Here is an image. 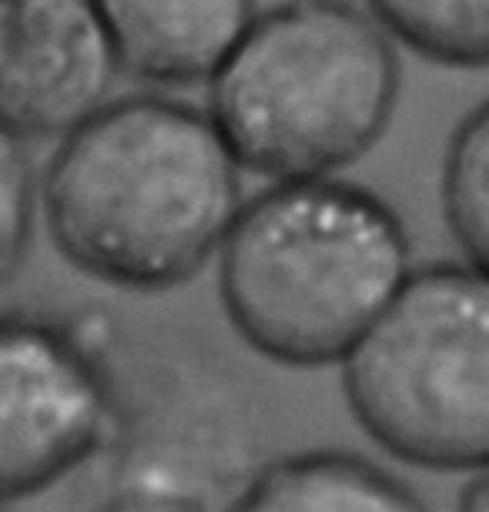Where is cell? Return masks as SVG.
I'll return each mask as SVG.
<instances>
[{
	"label": "cell",
	"instance_id": "cell-4",
	"mask_svg": "<svg viewBox=\"0 0 489 512\" xmlns=\"http://www.w3.org/2000/svg\"><path fill=\"white\" fill-rule=\"evenodd\" d=\"M339 372L352 419L392 459L479 469L489 462V272L412 268Z\"/></svg>",
	"mask_w": 489,
	"mask_h": 512
},
{
	"label": "cell",
	"instance_id": "cell-1",
	"mask_svg": "<svg viewBox=\"0 0 489 512\" xmlns=\"http://www.w3.org/2000/svg\"><path fill=\"white\" fill-rule=\"evenodd\" d=\"M242 201V164L208 111L165 94L101 104L57 138L37 181L64 262L124 292L195 278Z\"/></svg>",
	"mask_w": 489,
	"mask_h": 512
},
{
	"label": "cell",
	"instance_id": "cell-3",
	"mask_svg": "<svg viewBox=\"0 0 489 512\" xmlns=\"http://www.w3.org/2000/svg\"><path fill=\"white\" fill-rule=\"evenodd\" d=\"M205 88L208 118L242 171L325 178L389 131L402 67L366 4L282 0L252 17Z\"/></svg>",
	"mask_w": 489,
	"mask_h": 512
},
{
	"label": "cell",
	"instance_id": "cell-11",
	"mask_svg": "<svg viewBox=\"0 0 489 512\" xmlns=\"http://www.w3.org/2000/svg\"><path fill=\"white\" fill-rule=\"evenodd\" d=\"M439 208L466 262L489 272V98L466 111L449 134Z\"/></svg>",
	"mask_w": 489,
	"mask_h": 512
},
{
	"label": "cell",
	"instance_id": "cell-9",
	"mask_svg": "<svg viewBox=\"0 0 489 512\" xmlns=\"http://www.w3.org/2000/svg\"><path fill=\"white\" fill-rule=\"evenodd\" d=\"M242 509L255 512H416L419 492L396 472L342 449H309L262 462Z\"/></svg>",
	"mask_w": 489,
	"mask_h": 512
},
{
	"label": "cell",
	"instance_id": "cell-10",
	"mask_svg": "<svg viewBox=\"0 0 489 512\" xmlns=\"http://www.w3.org/2000/svg\"><path fill=\"white\" fill-rule=\"evenodd\" d=\"M366 7L423 61L456 71L489 67V0H366Z\"/></svg>",
	"mask_w": 489,
	"mask_h": 512
},
{
	"label": "cell",
	"instance_id": "cell-7",
	"mask_svg": "<svg viewBox=\"0 0 489 512\" xmlns=\"http://www.w3.org/2000/svg\"><path fill=\"white\" fill-rule=\"evenodd\" d=\"M124 74L94 0H0V124L61 138L111 101Z\"/></svg>",
	"mask_w": 489,
	"mask_h": 512
},
{
	"label": "cell",
	"instance_id": "cell-8",
	"mask_svg": "<svg viewBox=\"0 0 489 512\" xmlns=\"http://www.w3.org/2000/svg\"><path fill=\"white\" fill-rule=\"evenodd\" d=\"M124 74L155 88L205 84L225 61L255 0H94Z\"/></svg>",
	"mask_w": 489,
	"mask_h": 512
},
{
	"label": "cell",
	"instance_id": "cell-6",
	"mask_svg": "<svg viewBox=\"0 0 489 512\" xmlns=\"http://www.w3.org/2000/svg\"><path fill=\"white\" fill-rule=\"evenodd\" d=\"M118 422L101 335L47 315H0V502L37 496L88 466Z\"/></svg>",
	"mask_w": 489,
	"mask_h": 512
},
{
	"label": "cell",
	"instance_id": "cell-13",
	"mask_svg": "<svg viewBox=\"0 0 489 512\" xmlns=\"http://www.w3.org/2000/svg\"><path fill=\"white\" fill-rule=\"evenodd\" d=\"M459 509L489 512V462L469 472V479L459 489Z\"/></svg>",
	"mask_w": 489,
	"mask_h": 512
},
{
	"label": "cell",
	"instance_id": "cell-5",
	"mask_svg": "<svg viewBox=\"0 0 489 512\" xmlns=\"http://www.w3.org/2000/svg\"><path fill=\"white\" fill-rule=\"evenodd\" d=\"M108 459V509H242L262 456L232 382L205 365L165 362L121 399Z\"/></svg>",
	"mask_w": 489,
	"mask_h": 512
},
{
	"label": "cell",
	"instance_id": "cell-12",
	"mask_svg": "<svg viewBox=\"0 0 489 512\" xmlns=\"http://www.w3.org/2000/svg\"><path fill=\"white\" fill-rule=\"evenodd\" d=\"M37 218V171L27 138L0 124V285L11 282L31 248Z\"/></svg>",
	"mask_w": 489,
	"mask_h": 512
},
{
	"label": "cell",
	"instance_id": "cell-2",
	"mask_svg": "<svg viewBox=\"0 0 489 512\" xmlns=\"http://www.w3.org/2000/svg\"><path fill=\"white\" fill-rule=\"evenodd\" d=\"M215 258L228 325L289 369L339 365L416 268L396 208L339 175L272 181L242 201Z\"/></svg>",
	"mask_w": 489,
	"mask_h": 512
}]
</instances>
